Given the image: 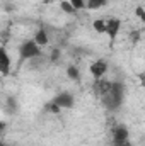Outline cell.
Returning <instances> with one entry per match:
<instances>
[{
	"label": "cell",
	"instance_id": "2e32d148",
	"mask_svg": "<svg viewBox=\"0 0 145 146\" xmlns=\"http://www.w3.org/2000/svg\"><path fill=\"white\" fill-rule=\"evenodd\" d=\"M135 15H137L142 22H145V9L142 7V5H138V7L135 9Z\"/></svg>",
	"mask_w": 145,
	"mask_h": 146
},
{
	"label": "cell",
	"instance_id": "8fae6325",
	"mask_svg": "<svg viewBox=\"0 0 145 146\" xmlns=\"http://www.w3.org/2000/svg\"><path fill=\"white\" fill-rule=\"evenodd\" d=\"M92 27H94L96 33L104 34V33H106V21H104V19H96V21L92 22Z\"/></svg>",
	"mask_w": 145,
	"mask_h": 146
},
{
	"label": "cell",
	"instance_id": "5b68a950",
	"mask_svg": "<svg viewBox=\"0 0 145 146\" xmlns=\"http://www.w3.org/2000/svg\"><path fill=\"white\" fill-rule=\"evenodd\" d=\"M91 75L96 78V80H101L103 76H104V73L108 72V63L106 61H103V60H97V61H94L92 65H91Z\"/></svg>",
	"mask_w": 145,
	"mask_h": 146
},
{
	"label": "cell",
	"instance_id": "9c48e42d",
	"mask_svg": "<svg viewBox=\"0 0 145 146\" xmlns=\"http://www.w3.org/2000/svg\"><path fill=\"white\" fill-rule=\"evenodd\" d=\"M34 41H36L39 46H46V44H48V41H50V39H48V34H46V31L39 29L36 34H34Z\"/></svg>",
	"mask_w": 145,
	"mask_h": 146
},
{
	"label": "cell",
	"instance_id": "5bb4252c",
	"mask_svg": "<svg viewBox=\"0 0 145 146\" xmlns=\"http://www.w3.org/2000/svg\"><path fill=\"white\" fill-rule=\"evenodd\" d=\"M46 109L50 110L51 114H60V110H62V107H60V106H58L56 102H53V100H51V102H50V104L46 106Z\"/></svg>",
	"mask_w": 145,
	"mask_h": 146
},
{
	"label": "cell",
	"instance_id": "30bf717a",
	"mask_svg": "<svg viewBox=\"0 0 145 146\" xmlns=\"http://www.w3.org/2000/svg\"><path fill=\"white\" fill-rule=\"evenodd\" d=\"M67 75H68V78L73 80V82H79L80 80V73H79V68L75 65H68L67 66Z\"/></svg>",
	"mask_w": 145,
	"mask_h": 146
},
{
	"label": "cell",
	"instance_id": "7a4b0ae2",
	"mask_svg": "<svg viewBox=\"0 0 145 146\" xmlns=\"http://www.w3.org/2000/svg\"><path fill=\"white\" fill-rule=\"evenodd\" d=\"M53 102H56L62 109H72L75 106V99L70 92H60L58 95H55Z\"/></svg>",
	"mask_w": 145,
	"mask_h": 146
},
{
	"label": "cell",
	"instance_id": "9a60e30c",
	"mask_svg": "<svg viewBox=\"0 0 145 146\" xmlns=\"http://www.w3.org/2000/svg\"><path fill=\"white\" fill-rule=\"evenodd\" d=\"M68 2L75 7V10H82V9H85V7H87L85 0H68Z\"/></svg>",
	"mask_w": 145,
	"mask_h": 146
},
{
	"label": "cell",
	"instance_id": "3957f363",
	"mask_svg": "<svg viewBox=\"0 0 145 146\" xmlns=\"http://www.w3.org/2000/svg\"><path fill=\"white\" fill-rule=\"evenodd\" d=\"M119 29H121V21H119V19L111 17V19L106 21V34L109 36V41H111V42H114V39L118 36Z\"/></svg>",
	"mask_w": 145,
	"mask_h": 146
},
{
	"label": "cell",
	"instance_id": "d6986e66",
	"mask_svg": "<svg viewBox=\"0 0 145 146\" xmlns=\"http://www.w3.org/2000/svg\"><path fill=\"white\" fill-rule=\"evenodd\" d=\"M113 146H132L130 141H123V143H113Z\"/></svg>",
	"mask_w": 145,
	"mask_h": 146
},
{
	"label": "cell",
	"instance_id": "44dd1931",
	"mask_svg": "<svg viewBox=\"0 0 145 146\" xmlns=\"http://www.w3.org/2000/svg\"><path fill=\"white\" fill-rule=\"evenodd\" d=\"M0 146H7V145H5V143H2V145H0Z\"/></svg>",
	"mask_w": 145,
	"mask_h": 146
},
{
	"label": "cell",
	"instance_id": "52a82bcc",
	"mask_svg": "<svg viewBox=\"0 0 145 146\" xmlns=\"http://www.w3.org/2000/svg\"><path fill=\"white\" fill-rule=\"evenodd\" d=\"M0 72H2V75H9V72H10V56L5 48L0 49Z\"/></svg>",
	"mask_w": 145,
	"mask_h": 146
},
{
	"label": "cell",
	"instance_id": "7c38bea8",
	"mask_svg": "<svg viewBox=\"0 0 145 146\" xmlns=\"http://www.w3.org/2000/svg\"><path fill=\"white\" fill-rule=\"evenodd\" d=\"M60 9H62L65 14H68V15H73V14L77 12V10H75V7H73L68 0H62V2H60Z\"/></svg>",
	"mask_w": 145,
	"mask_h": 146
},
{
	"label": "cell",
	"instance_id": "ba28073f",
	"mask_svg": "<svg viewBox=\"0 0 145 146\" xmlns=\"http://www.w3.org/2000/svg\"><path fill=\"white\" fill-rule=\"evenodd\" d=\"M111 87H113V82L101 78V80H97V88H96V92L101 94V95H104V94H108L109 90H111Z\"/></svg>",
	"mask_w": 145,
	"mask_h": 146
},
{
	"label": "cell",
	"instance_id": "277c9868",
	"mask_svg": "<svg viewBox=\"0 0 145 146\" xmlns=\"http://www.w3.org/2000/svg\"><path fill=\"white\" fill-rule=\"evenodd\" d=\"M101 97H103V106H104L108 110H116L119 106H121V102H123V100H121V99H118L111 90H109L108 94L101 95Z\"/></svg>",
	"mask_w": 145,
	"mask_h": 146
},
{
	"label": "cell",
	"instance_id": "e0dca14e",
	"mask_svg": "<svg viewBox=\"0 0 145 146\" xmlns=\"http://www.w3.org/2000/svg\"><path fill=\"white\" fill-rule=\"evenodd\" d=\"M50 60L55 63V61H60V49L58 48H55L53 51H51V54H50Z\"/></svg>",
	"mask_w": 145,
	"mask_h": 146
},
{
	"label": "cell",
	"instance_id": "6da1fadb",
	"mask_svg": "<svg viewBox=\"0 0 145 146\" xmlns=\"http://www.w3.org/2000/svg\"><path fill=\"white\" fill-rule=\"evenodd\" d=\"M19 56H21V61H26V60H33L41 56V46L38 44L34 39L31 41H24L19 48Z\"/></svg>",
	"mask_w": 145,
	"mask_h": 146
},
{
	"label": "cell",
	"instance_id": "8992f818",
	"mask_svg": "<svg viewBox=\"0 0 145 146\" xmlns=\"http://www.w3.org/2000/svg\"><path fill=\"white\" fill-rule=\"evenodd\" d=\"M130 138V133H128V127L119 124L113 129V143H123V141H128Z\"/></svg>",
	"mask_w": 145,
	"mask_h": 146
},
{
	"label": "cell",
	"instance_id": "ffe728a7",
	"mask_svg": "<svg viewBox=\"0 0 145 146\" xmlns=\"http://www.w3.org/2000/svg\"><path fill=\"white\" fill-rule=\"evenodd\" d=\"M43 2H44V3H51L53 0H43Z\"/></svg>",
	"mask_w": 145,
	"mask_h": 146
},
{
	"label": "cell",
	"instance_id": "4fadbf2b",
	"mask_svg": "<svg viewBox=\"0 0 145 146\" xmlns=\"http://www.w3.org/2000/svg\"><path fill=\"white\" fill-rule=\"evenodd\" d=\"M108 0H87V9L91 10H97V9H103L106 5Z\"/></svg>",
	"mask_w": 145,
	"mask_h": 146
},
{
	"label": "cell",
	"instance_id": "ac0fdd59",
	"mask_svg": "<svg viewBox=\"0 0 145 146\" xmlns=\"http://www.w3.org/2000/svg\"><path fill=\"white\" fill-rule=\"evenodd\" d=\"M138 39H140V34H138L137 31H133V33H132V41L135 42V41H138Z\"/></svg>",
	"mask_w": 145,
	"mask_h": 146
}]
</instances>
